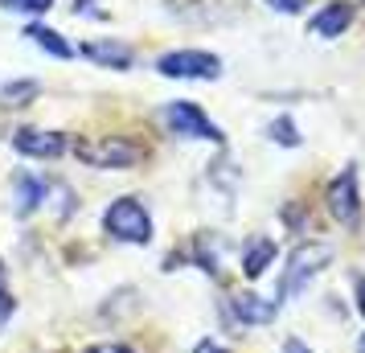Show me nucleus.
Segmentation results:
<instances>
[{"label":"nucleus","instance_id":"nucleus-18","mask_svg":"<svg viewBox=\"0 0 365 353\" xmlns=\"http://www.w3.org/2000/svg\"><path fill=\"white\" fill-rule=\"evenodd\" d=\"M86 353H135L132 345H115V341H107V345H91Z\"/></svg>","mask_w":365,"mask_h":353},{"label":"nucleus","instance_id":"nucleus-19","mask_svg":"<svg viewBox=\"0 0 365 353\" xmlns=\"http://www.w3.org/2000/svg\"><path fill=\"white\" fill-rule=\"evenodd\" d=\"M271 9H279V13H299V0H267Z\"/></svg>","mask_w":365,"mask_h":353},{"label":"nucleus","instance_id":"nucleus-23","mask_svg":"<svg viewBox=\"0 0 365 353\" xmlns=\"http://www.w3.org/2000/svg\"><path fill=\"white\" fill-rule=\"evenodd\" d=\"M357 353H365V341H361V349H357Z\"/></svg>","mask_w":365,"mask_h":353},{"label":"nucleus","instance_id":"nucleus-6","mask_svg":"<svg viewBox=\"0 0 365 353\" xmlns=\"http://www.w3.org/2000/svg\"><path fill=\"white\" fill-rule=\"evenodd\" d=\"M329 214L345 230H357V222H361V193H357V173L353 168H345L329 185Z\"/></svg>","mask_w":365,"mask_h":353},{"label":"nucleus","instance_id":"nucleus-14","mask_svg":"<svg viewBox=\"0 0 365 353\" xmlns=\"http://www.w3.org/2000/svg\"><path fill=\"white\" fill-rule=\"evenodd\" d=\"M37 95V83H9L0 86V103H9V107H21V103H29Z\"/></svg>","mask_w":365,"mask_h":353},{"label":"nucleus","instance_id":"nucleus-12","mask_svg":"<svg viewBox=\"0 0 365 353\" xmlns=\"http://www.w3.org/2000/svg\"><path fill=\"white\" fill-rule=\"evenodd\" d=\"M271 259H275V242H271V238H255L247 247V255H242V271H247L250 280H259V275L271 267Z\"/></svg>","mask_w":365,"mask_h":353},{"label":"nucleus","instance_id":"nucleus-3","mask_svg":"<svg viewBox=\"0 0 365 353\" xmlns=\"http://www.w3.org/2000/svg\"><path fill=\"white\" fill-rule=\"evenodd\" d=\"M329 263H332V247H324V242H299L296 251H292V259H287L283 280H279V300L299 296Z\"/></svg>","mask_w":365,"mask_h":353},{"label":"nucleus","instance_id":"nucleus-7","mask_svg":"<svg viewBox=\"0 0 365 353\" xmlns=\"http://www.w3.org/2000/svg\"><path fill=\"white\" fill-rule=\"evenodd\" d=\"M13 148L21 156H34V160H58L62 152L70 148V135L66 132H46V128H21L13 135Z\"/></svg>","mask_w":365,"mask_h":353},{"label":"nucleus","instance_id":"nucleus-1","mask_svg":"<svg viewBox=\"0 0 365 353\" xmlns=\"http://www.w3.org/2000/svg\"><path fill=\"white\" fill-rule=\"evenodd\" d=\"M103 230L115 242H135V247L152 242V218L140 198H115L103 214Z\"/></svg>","mask_w":365,"mask_h":353},{"label":"nucleus","instance_id":"nucleus-9","mask_svg":"<svg viewBox=\"0 0 365 353\" xmlns=\"http://www.w3.org/2000/svg\"><path fill=\"white\" fill-rule=\"evenodd\" d=\"M349 21H353V4H349V0H332V4H324V9L312 17V34L329 41V37L345 34Z\"/></svg>","mask_w":365,"mask_h":353},{"label":"nucleus","instance_id":"nucleus-21","mask_svg":"<svg viewBox=\"0 0 365 353\" xmlns=\"http://www.w3.org/2000/svg\"><path fill=\"white\" fill-rule=\"evenodd\" d=\"M283 353H312V349H308V345H304V341H296V337H292V341H287V345H283Z\"/></svg>","mask_w":365,"mask_h":353},{"label":"nucleus","instance_id":"nucleus-11","mask_svg":"<svg viewBox=\"0 0 365 353\" xmlns=\"http://www.w3.org/2000/svg\"><path fill=\"white\" fill-rule=\"evenodd\" d=\"M46 189H50V181H46V177H37V173H21V177H17V193H13L21 218H29L37 205L46 202Z\"/></svg>","mask_w":365,"mask_h":353},{"label":"nucleus","instance_id":"nucleus-17","mask_svg":"<svg viewBox=\"0 0 365 353\" xmlns=\"http://www.w3.org/2000/svg\"><path fill=\"white\" fill-rule=\"evenodd\" d=\"M13 308H17V300H13V292H9V284H4V267H0V324L13 317Z\"/></svg>","mask_w":365,"mask_h":353},{"label":"nucleus","instance_id":"nucleus-10","mask_svg":"<svg viewBox=\"0 0 365 353\" xmlns=\"http://www.w3.org/2000/svg\"><path fill=\"white\" fill-rule=\"evenodd\" d=\"M230 308L242 324H271L275 312H279V300H263V296H255V292H242V296L230 300Z\"/></svg>","mask_w":365,"mask_h":353},{"label":"nucleus","instance_id":"nucleus-22","mask_svg":"<svg viewBox=\"0 0 365 353\" xmlns=\"http://www.w3.org/2000/svg\"><path fill=\"white\" fill-rule=\"evenodd\" d=\"M357 300H361V312H365V280H357Z\"/></svg>","mask_w":365,"mask_h":353},{"label":"nucleus","instance_id":"nucleus-2","mask_svg":"<svg viewBox=\"0 0 365 353\" xmlns=\"http://www.w3.org/2000/svg\"><path fill=\"white\" fill-rule=\"evenodd\" d=\"M78 160L91 168H132L144 160V148L128 140V135H95V140H78L74 144Z\"/></svg>","mask_w":365,"mask_h":353},{"label":"nucleus","instance_id":"nucleus-20","mask_svg":"<svg viewBox=\"0 0 365 353\" xmlns=\"http://www.w3.org/2000/svg\"><path fill=\"white\" fill-rule=\"evenodd\" d=\"M193 353H230V349H226V345H217V341H201Z\"/></svg>","mask_w":365,"mask_h":353},{"label":"nucleus","instance_id":"nucleus-5","mask_svg":"<svg viewBox=\"0 0 365 353\" xmlns=\"http://www.w3.org/2000/svg\"><path fill=\"white\" fill-rule=\"evenodd\" d=\"M165 123L177 135H185V140H214V144L222 140L217 123H210V116L201 111L197 103H185V99L168 103V107H165Z\"/></svg>","mask_w":365,"mask_h":353},{"label":"nucleus","instance_id":"nucleus-13","mask_svg":"<svg viewBox=\"0 0 365 353\" xmlns=\"http://www.w3.org/2000/svg\"><path fill=\"white\" fill-rule=\"evenodd\" d=\"M25 37H29L34 46H41L46 53H53V58H74V50H70L66 37H58L53 29H46V25H29V29H25Z\"/></svg>","mask_w":365,"mask_h":353},{"label":"nucleus","instance_id":"nucleus-4","mask_svg":"<svg viewBox=\"0 0 365 353\" xmlns=\"http://www.w3.org/2000/svg\"><path fill=\"white\" fill-rule=\"evenodd\" d=\"M156 70L165 78H217L222 74V58L217 53H205V50H173V53H160L156 58Z\"/></svg>","mask_w":365,"mask_h":353},{"label":"nucleus","instance_id":"nucleus-15","mask_svg":"<svg viewBox=\"0 0 365 353\" xmlns=\"http://www.w3.org/2000/svg\"><path fill=\"white\" fill-rule=\"evenodd\" d=\"M271 140H279V144H287V148H296L299 144L296 123H292V119H275V123H271Z\"/></svg>","mask_w":365,"mask_h":353},{"label":"nucleus","instance_id":"nucleus-8","mask_svg":"<svg viewBox=\"0 0 365 353\" xmlns=\"http://www.w3.org/2000/svg\"><path fill=\"white\" fill-rule=\"evenodd\" d=\"M83 53L91 62H99L103 70H128L135 62V50L128 41H115V37H99V41H86Z\"/></svg>","mask_w":365,"mask_h":353},{"label":"nucleus","instance_id":"nucleus-16","mask_svg":"<svg viewBox=\"0 0 365 353\" xmlns=\"http://www.w3.org/2000/svg\"><path fill=\"white\" fill-rule=\"evenodd\" d=\"M4 9H17V13H46L53 0H0Z\"/></svg>","mask_w":365,"mask_h":353}]
</instances>
